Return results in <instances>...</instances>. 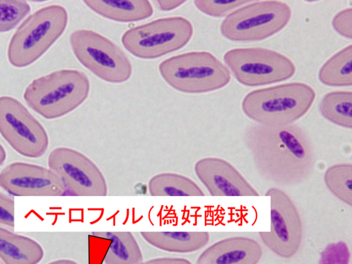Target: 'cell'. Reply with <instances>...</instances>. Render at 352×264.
Instances as JSON below:
<instances>
[{
  "instance_id": "cell-1",
  "label": "cell",
  "mask_w": 352,
  "mask_h": 264,
  "mask_svg": "<svg viewBox=\"0 0 352 264\" xmlns=\"http://www.w3.org/2000/svg\"><path fill=\"white\" fill-rule=\"evenodd\" d=\"M245 144L258 174L280 186H296L313 173L316 158L311 142L296 124L249 125L244 133Z\"/></svg>"
},
{
  "instance_id": "cell-2",
  "label": "cell",
  "mask_w": 352,
  "mask_h": 264,
  "mask_svg": "<svg viewBox=\"0 0 352 264\" xmlns=\"http://www.w3.org/2000/svg\"><path fill=\"white\" fill-rule=\"evenodd\" d=\"M316 97L312 87L304 82H293L249 92L243 99L241 108L257 124L285 126L293 124L307 113Z\"/></svg>"
},
{
  "instance_id": "cell-3",
  "label": "cell",
  "mask_w": 352,
  "mask_h": 264,
  "mask_svg": "<svg viewBox=\"0 0 352 264\" xmlns=\"http://www.w3.org/2000/svg\"><path fill=\"white\" fill-rule=\"evenodd\" d=\"M89 91L90 82L85 73L65 69L34 80L26 87L23 98L35 112L46 119H54L78 107Z\"/></svg>"
},
{
  "instance_id": "cell-4",
  "label": "cell",
  "mask_w": 352,
  "mask_h": 264,
  "mask_svg": "<svg viewBox=\"0 0 352 264\" xmlns=\"http://www.w3.org/2000/svg\"><path fill=\"white\" fill-rule=\"evenodd\" d=\"M68 23L60 5L43 7L30 15L12 36L8 59L15 67H27L39 58L62 35Z\"/></svg>"
},
{
  "instance_id": "cell-5",
  "label": "cell",
  "mask_w": 352,
  "mask_h": 264,
  "mask_svg": "<svg viewBox=\"0 0 352 264\" xmlns=\"http://www.w3.org/2000/svg\"><path fill=\"white\" fill-rule=\"evenodd\" d=\"M162 78L173 89L186 94L210 92L226 86L229 69L214 54L206 51L180 54L159 65Z\"/></svg>"
},
{
  "instance_id": "cell-6",
  "label": "cell",
  "mask_w": 352,
  "mask_h": 264,
  "mask_svg": "<svg viewBox=\"0 0 352 264\" xmlns=\"http://www.w3.org/2000/svg\"><path fill=\"white\" fill-rule=\"evenodd\" d=\"M292 14L291 7L284 1H250L229 14L223 20L220 31L230 41H261L283 30Z\"/></svg>"
},
{
  "instance_id": "cell-7",
  "label": "cell",
  "mask_w": 352,
  "mask_h": 264,
  "mask_svg": "<svg viewBox=\"0 0 352 264\" xmlns=\"http://www.w3.org/2000/svg\"><path fill=\"white\" fill-rule=\"evenodd\" d=\"M194 28L186 18H160L127 30L121 41L133 56L152 59L178 50L191 39Z\"/></svg>"
},
{
  "instance_id": "cell-8",
  "label": "cell",
  "mask_w": 352,
  "mask_h": 264,
  "mask_svg": "<svg viewBox=\"0 0 352 264\" xmlns=\"http://www.w3.org/2000/svg\"><path fill=\"white\" fill-rule=\"evenodd\" d=\"M72 52L87 69L110 83H122L132 74V65L113 41L95 31L78 29L69 36Z\"/></svg>"
},
{
  "instance_id": "cell-9",
  "label": "cell",
  "mask_w": 352,
  "mask_h": 264,
  "mask_svg": "<svg viewBox=\"0 0 352 264\" xmlns=\"http://www.w3.org/2000/svg\"><path fill=\"white\" fill-rule=\"evenodd\" d=\"M223 59L236 79L246 86L284 81L296 72V66L289 58L267 48H234L225 53Z\"/></svg>"
},
{
  "instance_id": "cell-10",
  "label": "cell",
  "mask_w": 352,
  "mask_h": 264,
  "mask_svg": "<svg viewBox=\"0 0 352 264\" xmlns=\"http://www.w3.org/2000/svg\"><path fill=\"white\" fill-rule=\"evenodd\" d=\"M0 133L20 155L32 158L47 151L49 138L41 124L16 99L0 96Z\"/></svg>"
},
{
  "instance_id": "cell-11",
  "label": "cell",
  "mask_w": 352,
  "mask_h": 264,
  "mask_svg": "<svg viewBox=\"0 0 352 264\" xmlns=\"http://www.w3.org/2000/svg\"><path fill=\"white\" fill-rule=\"evenodd\" d=\"M270 203V230L259 232L264 244L280 257L289 258L298 251L302 240V223L291 198L281 189L266 192Z\"/></svg>"
},
{
  "instance_id": "cell-12",
  "label": "cell",
  "mask_w": 352,
  "mask_h": 264,
  "mask_svg": "<svg viewBox=\"0 0 352 264\" xmlns=\"http://www.w3.org/2000/svg\"><path fill=\"white\" fill-rule=\"evenodd\" d=\"M47 164L64 182L66 189L78 196H106L107 180L98 166L78 151L58 147L51 151Z\"/></svg>"
},
{
  "instance_id": "cell-13",
  "label": "cell",
  "mask_w": 352,
  "mask_h": 264,
  "mask_svg": "<svg viewBox=\"0 0 352 264\" xmlns=\"http://www.w3.org/2000/svg\"><path fill=\"white\" fill-rule=\"evenodd\" d=\"M0 186L14 196H60L67 190L61 178L51 169L18 162L1 170Z\"/></svg>"
},
{
  "instance_id": "cell-14",
  "label": "cell",
  "mask_w": 352,
  "mask_h": 264,
  "mask_svg": "<svg viewBox=\"0 0 352 264\" xmlns=\"http://www.w3.org/2000/svg\"><path fill=\"white\" fill-rule=\"evenodd\" d=\"M195 173L210 195L214 197H257L258 191L228 161L206 157L196 162Z\"/></svg>"
},
{
  "instance_id": "cell-15",
  "label": "cell",
  "mask_w": 352,
  "mask_h": 264,
  "mask_svg": "<svg viewBox=\"0 0 352 264\" xmlns=\"http://www.w3.org/2000/svg\"><path fill=\"white\" fill-rule=\"evenodd\" d=\"M263 254L261 245L247 236L219 241L202 252L196 264H257Z\"/></svg>"
},
{
  "instance_id": "cell-16",
  "label": "cell",
  "mask_w": 352,
  "mask_h": 264,
  "mask_svg": "<svg viewBox=\"0 0 352 264\" xmlns=\"http://www.w3.org/2000/svg\"><path fill=\"white\" fill-rule=\"evenodd\" d=\"M145 241L151 245L169 252L191 253L205 247L210 240L206 231L141 232Z\"/></svg>"
},
{
  "instance_id": "cell-17",
  "label": "cell",
  "mask_w": 352,
  "mask_h": 264,
  "mask_svg": "<svg viewBox=\"0 0 352 264\" xmlns=\"http://www.w3.org/2000/svg\"><path fill=\"white\" fill-rule=\"evenodd\" d=\"M83 3L102 17L119 22L144 20L153 14V8L149 1L85 0Z\"/></svg>"
},
{
  "instance_id": "cell-18",
  "label": "cell",
  "mask_w": 352,
  "mask_h": 264,
  "mask_svg": "<svg viewBox=\"0 0 352 264\" xmlns=\"http://www.w3.org/2000/svg\"><path fill=\"white\" fill-rule=\"evenodd\" d=\"M44 256L34 240L0 227V261L3 264H37Z\"/></svg>"
},
{
  "instance_id": "cell-19",
  "label": "cell",
  "mask_w": 352,
  "mask_h": 264,
  "mask_svg": "<svg viewBox=\"0 0 352 264\" xmlns=\"http://www.w3.org/2000/svg\"><path fill=\"white\" fill-rule=\"evenodd\" d=\"M94 236L110 240L104 258V264H143L139 243L134 235L127 231L94 232Z\"/></svg>"
},
{
  "instance_id": "cell-20",
  "label": "cell",
  "mask_w": 352,
  "mask_h": 264,
  "mask_svg": "<svg viewBox=\"0 0 352 264\" xmlns=\"http://www.w3.org/2000/svg\"><path fill=\"white\" fill-rule=\"evenodd\" d=\"M151 196H204L199 185L190 177L173 172H162L153 175L148 182Z\"/></svg>"
},
{
  "instance_id": "cell-21",
  "label": "cell",
  "mask_w": 352,
  "mask_h": 264,
  "mask_svg": "<svg viewBox=\"0 0 352 264\" xmlns=\"http://www.w3.org/2000/svg\"><path fill=\"white\" fill-rule=\"evenodd\" d=\"M352 45L346 46L333 54L321 67L320 81L327 86L347 87L352 85Z\"/></svg>"
},
{
  "instance_id": "cell-22",
  "label": "cell",
  "mask_w": 352,
  "mask_h": 264,
  "mask_svg": "<svg viewBox=\"0 0 352 264\" xmlns=\"http://www.w3.org/2000/svg\"><path fill=\"white\" fill-rule=\"evenodd\" d=\"M352 92L334 91L324 96L319 104L322 116L340 126L352 128Z\"/></svg>"
},
{
  "instance_id": "cell-23",
  "label": "cell",
  "mask_w": 352,
  "mask_h": 264,
  "mask_svg": "<svg viewBox=\"0 0 352 264\" xmlns=\"http://www.w3.org/2000/svg\"><path fill=\"white\" fill-rule=\"evenodd\" d=\"M327 188L344 204L352 206V164L342 163L327 168L324 174Z\"/></svg>"
},
{
  "instance_id": "cell-24",
  "label": "cell",
  "mask_w": 352,
  "mask_h": 264,
  "mask_svg": "<svg viewBox=\"0 0 352 264\" xmlns=\"http://www.w3.org/2000/svg\"><path fill=\"white\" fill-rule=\"evenodd\" d=\"M30 11L25 1L0 0V32L13 29Z\"/></svg>"
},
{
  "instance_id": "cell-25",
  "label": "cell",
  "mask_w": 352,
  "mask_h": 264,
  "mask_svg": "<svg viewBox=\"0 0 352 264\" xmlns=\"http://www.w3.org/2000/svg\"><path fill=\"white\" fill-rule=\"evenodd\" d=\"M251 1H214L196 0L195 7L201 12L213 17H222L232 12V10L244 6Z\"/></svg>"
},
{
  "instance_id": "cell-26",
  "label": "cell",
  "mask_w": 352,
  "mask_h": 264,
  "mask_svg": "<svg viewBox=\"0 0 352 264\" xmlns=\"http://www.w3.org/2000/svg\"><path fill=\"white\" fill-rule=\"evenodd\" d=\"M350 252L343 242L333 243L322 253L319 264H349Z\"/></svg>"
},
{
  "instance_id": "cell-27",
  "label": "cell",
  "mask_w": 352,
  "mask_h": 264,
  "mask_svg": "<svg viewBox=\"0 0 352 264\" xmlns=\"http://www.w3.org/2000/svg\"><path fill=\"white\" fill-rule=\"evenodd\" d=\"M334 30L342 36L352 37V8H345L338 12L332 20Z\"/></svg>"
},
{
  "instance_id": "cell-28",
  "label": "cell",
  "mask_w": 352,
  "mask_h": 264,
  "mask_svg": "<svg viewBox=\"0 0 352 264\" xmlns=\"http://www.w3.org/2000/svg\"><path fill=\"white\" fill-rule=\"evenodd\" d=\"M0 224L14 229V201L11 197L0 192Z\"/></svg>"
},
{
  "instance_id": "cell-29",
  "label": "cell",
  "mask_w": 352,
  "mask_h": 264,
  "mask_svg": "<svg viewBox=\"0 0 352 264\" xmlns=\"http://www.w3.org/2000/svg\"><path fill=\"white\" fill-rule=\"evenodd\" d=\"M143 264H192L190 261L178 257H160L148 260Z\"/></svg>"
},
{
  "instance_id": "cell-30",
  "label": "cell",
  "mask_w": 352,
  "mask_h": 264,
  "mask_svg": "<svg viewBox=\"0 0 352 264\" xmlns=\"http://www.w3.org/2000/svg\"><path fill=\"white\" fill-rule=\"evenodd\" d=\"M185 1L181 0H160L155 1L157 8L162 11L175 10L185 3Z\"/></svg>"
},
{
  "instance_id": "cell-31",
  "label": "cell",
  "mask_w": 352,
  "mask_h": 264,
  "mask_svg": "<svg viewBox=\"0 0 352 264\" xmlns=\"http://www.w3.org/2000/svg\"><path fill=\"white\" fill-rule=\"evenodd\" d=\"M47 264H78L77 262L71 259H58L52 261Z\"/></svg>"
},
{
  "instance_id": "cell-32",
  "label": "cell",
  "mask_w": 352,
  "mask_h": 264,
  "mask_svg": "<svg viewBox=\"0 0 352 264\" xmlns=\"http://www.w3.org/2000/svg\"><path fill=\"white\" fill-rule=\"evenodd\" d=\"M6 158V153L2 145L0 144V166L2 165Z\"/></svg>"
}]
</instances>
